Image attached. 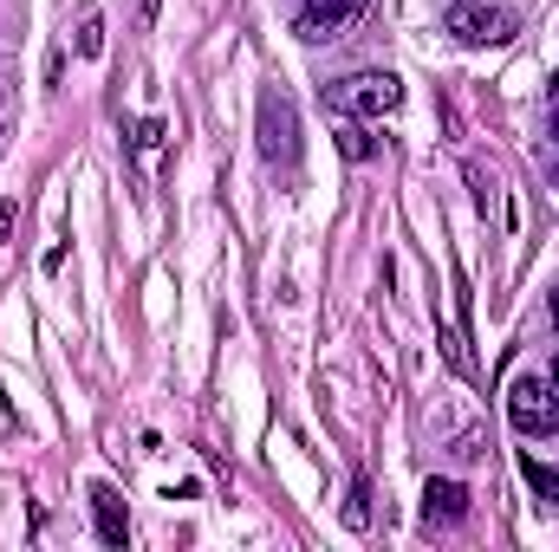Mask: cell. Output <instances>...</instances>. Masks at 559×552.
Here are the masks:
<instances>
[{"mask_svg": "<svg viewBox=\"0 0 559 552\" xmlns=\"http://www.w3.org/2000/svg\"><path fill=\"white\" fill-rule=\"evenodd\" d=\"M92 514H98V540H105V547H124V540H131L124 501H118L111 488H92Z\"/></svg>", "mask_w": 559, "mask_h": 552, "instance_id": "obj_7", "label": "cell"}, {"mask_svg": "<svg viewBox=\"0 0 559 552\" xmlns=\"http://www.w3.org/2000/svg\"><path fill=\"white\" fill-rule=\"evenodd\" d=\"M514 13L508 7H475V0H455L449 13H442V33H455L462 46H501V39H514Z\"/></svg>", "mask_w": 559, "mask_h": 552, "instance_id": "obj_3", "label": "cell"}, {"mask_svg": "<svg viewBox=\"0 0 559 552\" xmlns=\"http://www.w3.org/2000/svg\"><path fill=\"white\" fill-rule=\"evenodd\" d=\"M547 98H554V105H559V72H554V85H547Z\"/></svg>", "mask_w": 559, "mask_h": 552, "instance_id": "obj_13", "label": "cell"}, {"mask_svg": "<svg viewBox=\"0 0 559 552\" xmlns=\"http://www.w3.org/2000/svg\"><path fill=\"white\" fill-rule=\"evenodd\" d=\"M554 189H559V169H554Z\"/></svg>", "mask_w": 559, "mask_h": 552, "instance_id": "obj_16", "label": "cell"}, {"mask_svg": "<svg viewBox=\"0 0 559 552\" xmlns=\"http://www.w3.org/2000/svg\"><path fill=\"white\" fill-rule=\"evenodd\" d=\"M547 137H554V143H559V105H554V118H547Z\"/></svg>", "mask_w": 559, "mask_h": 552, "instance_id": "obj_12", "label": "cell"}, {"mask_svg": "<svg viewBox=\"0 0 559 552\" xmlns=\"http://www.w3.org/2000/svg\"><path fill=\"white\" fill-rule=\"evenodd\" d=\"M423 520L429 527H462L468 520V488L462 481H429L423 488Z\"/></svg>", "mask_w": 559, "mask_h": 552, "instance_id": "obj_6", "label": "cell"}, {"mask_svg": "<svg viewBox=\"0 0 559 552\" xmlns=\"http://www.w3.org/2000/svg\"><path fill=\"white\" fill-rule=\"evenodd\" d=\"M299 149V124H293V105L280 98V92H261V156L280 163V156H293Z\"/></svg>", "mask_w": 559, "mask_h": 552, "instance_id": "obj_5", "label": "cell"}, {"mask_svg": "<svg viewBox=\"0 0 559 552\" xmlns=\"http://www.w3.org/2000/svg\"><path fill=\"white\" fill-rule=\"evenodd\" d=\"M547 377H554V391H559V358H554V371H547Z\"/></svg>", "mask_w": 559, "mask_h": 552, "instance_id": "obj_15", "label": "cell"}, {"mask_svg": "<svg viewBox=\"0 0 559 552\" xmlns=\"http://www.w3.org/2000/svg\"><path fill=\"white\" fill-rule=\"evenodd\" d=\"M547 312H554V325H559V286H554V305H547Z\"/></svg>", "mask_w": 559, "mask_h": 552, "instance_id": "obj_14", "label": "cell"}, {"mask_svg": "<svg viewBox=\"0 0 559 552\" xmlns=\"http://www.w3.org/2000/svg\"><path fill=\"white\" fill-rule=\"evenodd\" d=\"M332 137H338V149H345L352 163H371V149H378V143H371V131H365V124H338Z\"/></svg>", "mask_w": 559, "mask_h": 552, "instance_id": "obj_9", "label": "cell"}, {"mask_svg": "<svg viewBox=\"0 0 559 552\" xmlns=\"http://www.w3.org/2000/svg\"><path fill=\"white\" fill-rule=\"evenodd\" d=\"M79 52H85V59L105 52V20H98V13H85V26H79Z\"/></svg>", "mask_w": 559, "mask_h": 552, "instance_id": "obj_10", "label": "cell"}, {"mask_svg": "<svg viewBox=\"0 0 559 552\" xmlns=\"http://www.w3.org/2000/svg\"><path fill=\"white\" fill-rule=\"evenodd\" d=\"M358 13H365V0H306L299 20H293V33H299L306 46H319V39H338Z\"/></svg>", "mask_w": 559, "mask_h": 552, "instance_id": "obj_4", "label": "cell"}, {"mask_svg": "<svg viewBox=\"0 0 559 552\" xmlns=\"http://www.w3.org/2000/svg\"><path fill=\"white\" fill-rule=\"evenodd\" d=\"M521 475H527V488H534L540 501H559V468L534 461V455H521Z\"/></svg>", "mask_w": 559, "mask_h": 552, "instance_id": "obj_8", "label": "cell"}, {"mask_svg": "<svg viewBox=\"0 0 559 552\" xmlns=\"http://www.w3.org/2000/svg\"><path fill=\"white\" fill-rule=\"evenodd\" d=\"M365 501H371V488H365V481H352V501H345V527H371V507H365Z\"/></svg>", "mask_w": 559, "mask_h": 552, "instance_id": "obj_11", "label": "cell"}, {"mask_svg": "<svg viewBox=\"0 0 559 552\" xmlns=\"http://www.w3.org/2000/svg\"><path fill=\"white\" fill-rule=\"evenodd\" d=\"M508 422H514L521 435H554V429H559V391H554V377L521 371V377L508 384Z\"/></svg>", "mask_w": 559, "mask_h": 552, "instance_id": "obj_2", "label": "cell"}, {"mask_svg": "<svg viewBox=\"0 0 559 552\" xmlns=\"http://www.w3.org/2000/svg\"><path fill=\"white\" fill-rule=\"evenodd\" d=\"M325 105L345 118H384L404 105V85H397V72H352V79L325 85Z\"/></svg>", "mask_w": 559, "mask_h": 552, "instance_id": "obj_1", "label": "cell"}]
</instances>
